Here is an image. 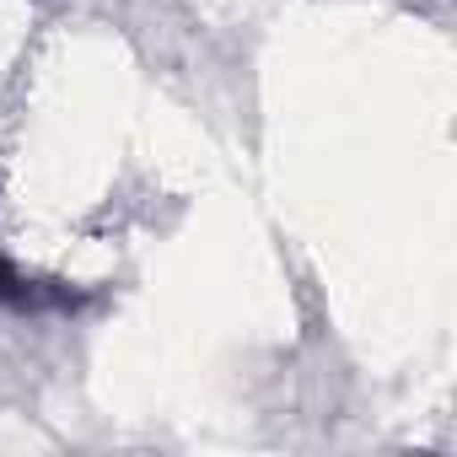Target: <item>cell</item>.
Here are the masks:
<instances>
[{
  "instance_id": "obj_1",
  "label": "cell",
  "mask_w": 457,
  "mask_h": 457,
  "mask_svg": "<svg viewBox=\"0 0 457 457\" xmlns=\"http://www.w3.org/2000/svg\"><path fill=\"white\" fill-rule=\"evenodd\" d=\"M33 291H28V280L6 264V259H0V302H28Z\"/></svg>"
}]
</instances>
